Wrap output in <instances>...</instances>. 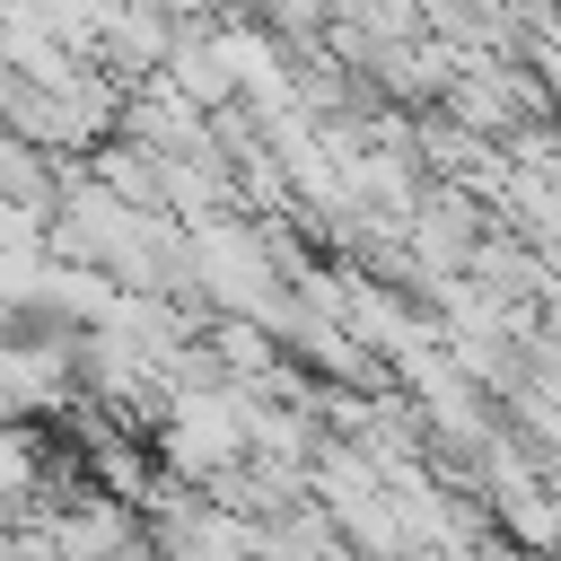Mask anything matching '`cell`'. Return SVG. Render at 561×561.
<instances>
[{"instance_id":"6da1fadb","label":"cell","mask_w":561,"mask_h":561,"mask_svg":"<svg viewBox=\"0 0 561 561\" xmlns=\"http://www.w3.org/2000/svg\"><path fill=\"white\" fill-rule=\"evenodd\" d=\"M158 465L184 473V482H219L228 465L254 456L245 438V386H175L167 394V421H158Z\"/></svg>"},{"instance_id":"7a4b0ae2","label":"cell","mask_w":561,"mask_h":561,"mask_svg":"<svg viewBox=\"0 0 561 561\" xmlns=\"http://www.w3.org/2000/svg\"><path fill=\"white\" fill-rule=\"evenodd\" d=\"M44 438L18 421V412H0V526H18L26 517V500H35V482H44Z\"/></svg>"}]
</instances>
